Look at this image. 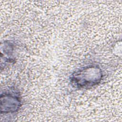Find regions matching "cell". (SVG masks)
<instances>
[{"label":"cell","mask_w":122,"mask_h":122,"mask_svg":"<svg viewBox=\"0 0 122 122\" xmlns=\"http://www.w3.org/2000/svg\"><path fill=\"white\" fill-rule=\"evenodd\" d=\"M103 77V72L98 65H90L74 72L70 77L73 86L88 89L99 84Z\"/></svg>","instance_id":"6da1fadb"},{"label":"cell","mask_w":122,"mask_h":122,"mask_svg":"<svg viewBox=\"0 0 122 122\" xmlns=\"http://www.w3.org/2000/svg\"><path fill=\"white\" fill-rule=\"evenodd\" d=\"M1 113H12L17 111L21 106L19 92L16 90L9 91L0 97Z\"/></svg>","instance_id":"7a4b0ae2"}]
</instances>
